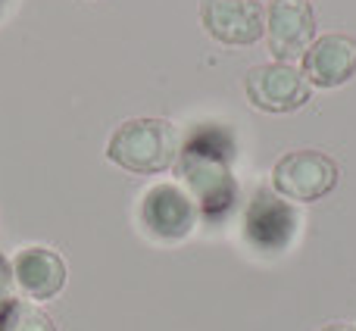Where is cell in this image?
I'll return each mask as SVG.
<instances>
[{
    "instance_id": "obj_2",
    "label": "cell",
    "mask_w": 356,
    "mask_h": 331,
    "mask_svg": "<svg viewBox=\"0 0 356 331\" xmlns=\"http://www.w3.org/2000/svg\"><path fill=\"white\" fill-rule=\"evenodd\" d=\"M178 131L169 119H125L106 141V160L135 175H156L175 166Z\"/></svg>"
},
{
    "instance_id": "obj_10",
    "label": "cell",
    "mask_w": 356,
    "mask_h": 331,
    "mask_svg": "<svg viewBox=\"0 0 356 331\" xmlns=\"http://www.w3.org/2000/svg\"><path fill=\"white\" fill-rule=\"evenodd\" d=\"M13 282L29 300H50L66 288V263L50 247H22L13 257Z\"/></svg>"
},
{
    "instance_id": "obj_7",
    "label": "cell",
    "mask_w": 356,
    "mask_h": 331,
    "mask_svg": "<svg viewBox=\"0 0 356 331\" xmlns=\"http://www.w3.org/2000/svg\"><path fill=\"white\" fill-rule=\"evenodd\" d=\"M197 207L181 184L160 181L141 197V225L154 241H184L194 232Z\"/></svg>"
},
{
    "instance_id": "obj_13",
    "label": "cell",
    "mask_w": 356,
    "mask_h": 331,
    "mask_svg": "<svg viewBox=\"0 0 356 331\" xmlns=\"http://www.w3.org/2000/svg\"><path fill=\"white\" fill-rule=\"evenodd\" d=\"M322 331H356L353 325H344V322H334V325H325Z\"/></svg>"
},
{
    "instance_id": "obj_9",
    "label": "cell",
    "mask_w": 356,
    "mask_h": 331,
    "mask_svg": "<svg viewBox=\"0 0 356 331\" xmlns=\"http://www.w3.org/2000/svg\"><path fill=\"white\" fill-rule=\"evenodd\" d=\"M300 72L313 88H338L356 75V38L322 35L300 56Z\"/></svg>"
},
{
    "instance_id": "obj_14",
    "label": "cell",
    "mask_w": 356,
    "mask_h": 331,
    "mask_svg": "<svg viewBox=\"0 0 356 331\" xmlns=\"http://www.w3.org/2000/svg\"><path fill=\"white\" fill-rule=\"evenodd\" d=\"M0 3H3V0H0Z\"/></svg>"
},
{
    "instance_id": "obj_3",
    "label": "cell",
    "mask_w": 356,
    "mask_h": 331,
    "mask_svg": "<svg viewBox=\"0 0 356 331\" xmlns=\"http://www.w3.org/2000/svg\"><path fill=\"white\" fill-rule=\"evenodd\" d=\"M341 178L338 163L322 150H288L272 166V191L284 200L313 203L332 194Z\"/></svg>"
},
{
    "instance_id": "obj_5",
    "label": "cell",
    "mask_w": 356,
    "mask_h": 331,
    "mask_svg": "<svg viewBox=\"0 0 356 331\" xmlns=\"http://www.w3.org/2000/svg\"><path fill=\"white\" fill-rule=\"evenodd\" d=\"M297 213L284 197H278L272 188L253 191L250 203L244 209V238L250 247L263 253H278L294 241Z\"/></svg>"
},
{
    "instance_id": "obj_11",
    "label": "cell",
    "mask_w": 356,
    "mask_h": 331,
    "mask_svg": "<svg viewBox=\"0 0 356 331\" xmlns=\"http://www.w3.org/2000/svg\"><path fill=\"white\" fill-rule=\"evenodd\" d=\"M0 331H56L54 319L29 300H0Z\"/></svg>"
},
{
    "instance_id": "obj_1",
    "label": "cell",
    "mask_w": 356,
    "mask_h": 331,
    "mask_svg": "<svg viewBox=\"0 0 356 331\" xmlns=\"http://www.w3.org/2000/svg\"><path fill=\"white\" fill-rule=\"evenodd\" d=\"M234 156H238L234 135L216 122H200L178 147L175 175L181 178L197 213L213 222L225 219L238 200V181L232 175Z\"/></svg>"
},
{
    "instance_id": "obj_8",
    "label": "cell",
    "mask_w": 356,
    "mask_h": 331,
    "mask_svg": "<svg viewBox=\"0 0 356 331\" xmlns=\"http://www.w3.org/2000/svg\"><path fill=\"white\" fill-rule=\"evenodd\" d=\"M200 22L213 41L244 47L257 44L266 29V13L259 0H203Z\"/></svg>"
},
{
    "instance_id": "obj_4",
    "label": "cell",
    "mask_w": 356,
    "mask_h": 331,
    "mask_svg": "<svg viewBox=\"0 0 356 331\" xmlns=\"http://www.w3.org/2000/svg\"><path fill=\"white\" fill-rule=\"evenodd\" d=\"M244 94L253 110L282 116V113H294L307 106L309 85L300 69H294L291 63H263V66H253L247 72Z\"/></svg>"
},
{
    "instance_id": "obj_12",
    "label": "cell",
    "mask_w": 356,
    "mask_h": 331,
    "mask_svg": "<svg viewBox=\"0 0 356 331\" xmlns=\"http://www.w3.org/2000/svg\"><path fill=\"white\" fill-rule=\"evenodd\" d=\"M13 291V263L0 253V300H6Z\"/></svg>"
},
{
    "instance_id": "obj_6",
    "label": "cell",
    "mask_w": 356,
    "mask_h": 331,
    "mask_svg": "<svg viewBox=\"0 0 356 331\" xmlns=\"http://www.w3.org/2000/svg\"><path fill=\"white\" fill-rule=\"evenodd\" d=\"M266 44L275 63H291L316 41V13L307 0H269L266 6Z\"/></svg>"
}]
</instances>
